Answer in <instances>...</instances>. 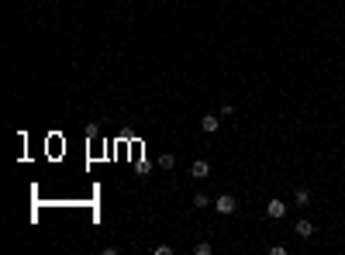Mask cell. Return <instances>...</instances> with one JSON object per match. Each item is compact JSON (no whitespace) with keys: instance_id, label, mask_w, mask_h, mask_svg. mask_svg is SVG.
I'll return each mask as SVG.
<instances>
[{"instance_id":"cell-1","label":"cell","mask_w":345,"mask_h":255,"mask_svg":"<svg viewBox=\"0 0 345 255\" xmlns=\"http://www.w3.org/2000/svg\"><path fill=\"white\" fill-rule=\"evenodd\" d=\"M214 210H217V214H235V210H238V200H235L231 193H221V196H214Z\"/></svg>"},{"instance_id":"cell-2","label":"cell","mask_w":345,"mask_h":255,"mask_svg":"<svg viewBox=\"0 0 345 255\" xmlns=\"http://www.w3.org/2000/svg\"><path fill=\"white\" fill-rule=\"evenodd\" d=\"M266 214H270L273 221L286 217V203H283V200H270V203H266Z\"/></svg>"},{"instance_id":"cell-3","label":"cell","mask_w":345,"mask_h":255,"mask_svg":"<svg viewBox=\"0 0 345 255\" xmlns=\"http://www.w3.org/2000/svg\"><path fill=\"white\" fill-rule=\"evenodd\" d=\"M207 173H210V166H207L204 159H197V162L190 166V176H194V180H207Z\"/></svg>"},{"instance_id":"cell-4","label":"cell","mask_w":345,"mask_h":255,"mask_svg":"<svg viewBox=\"0 0 345 255\" xmlns=\"http://www.w3.org/2000/svg\"><path fill=\"white\" fill-rule=\"evenodd\" d=\"M201 128H204L207 134H214V131H217V128H221V121H217V118H214V114H204V118H201Z\"/></svg>"},{"instance_id":"cell-5","label":"cell","mask_w":345,"mask_h":255,"mask_svg":"<svg viewBox=\"0 0 345 255\" xmlns=\"http://www.w3.org/2000/svg\"><path fill=\"white\" fill-rule=\"evenodd\" d=\"M293 231H297L300 238H311V235H314V224H311V221H297V228H293Z\"/></svg>"},{"instance_id":"cell-6","label":"cell","mask_w":345,"mask_h":255,"mask_svg":"<svg viewBox=\"0 0 345 255\" xmlns=\"http://www.w3.org/2000/svg\"><path fill=\"white\" fill-rule=\"evenodd\" d=\"M293 203H297V207H307V203H311V190H304V187H300V190L293 193Z\"/></svg>"},{"instance_id":"cell-7","label":"cell","mask_w":345,"mask_h":255,"mask_svg":"<svg viewBox=\"0 0 345 255\" xmlns=\"http://www.w3.org/2000/svg\"><path fill=\"white\" fill-rule=\"evenodd\" d=\"M210 203H214V200H210L207 193H197V196H194V207H197V210H204V207H210Z\"/></svg>"},{"instance_id":"cell-8","label":"cell","mask_w":345,"mask_h":255,"mask_svg":"<svg viewBox=\"0 0 345 255\" xmlns=\"http://www.w3.org/2000/svg\"><path fill=\"white\" fill-rule=\"evenodd\" d=\"M210 252H214L210 242H197V245H194V255H210Z\"/></svg>"},{"instance_id":"cell-9","label":"cell","mask_w":345,"mask_h":255,"mask_svg":"<svg viewBox=\"0 0 345 255\" xmlns=\"http://www.w3.org/2000/svg\"><path fill=\"white\" fill-rule=\"evenodd\" d=\"M159 166H162V169H173V166H176V159L166 152V155H159Z\"/></svg>"}]
</instances>
